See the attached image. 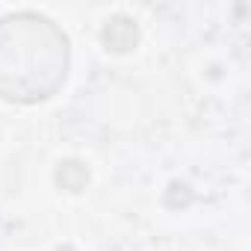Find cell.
<instances>
[{
  "instance_id": "cell-1",
  "label": "cell",
  "mask_w": 251,
  "mask_h": 251,
  "mask_svg": "<svg viewBox=\"0 0 251 251\" xmlns=\"http://www.w3.org/2000/svg\"><path fill=\"white\" fill-rule=\"evenodd\" d=\"M68 36L39 12L0 18V98L39 103L53 98L68 77Z\"/></svg>"
},
{
  "instance_id": "cell-2",
  "label": "cell",
  "mask_w": 251,
  "mask_h": 251,
  "mask_svg": "<svg viewBox=\"0 0 251 251\" xmlns=\"http://www.w3.org/2000/svg\"><path fill=\"white\" fill-rule=\"evenodd\" d=\"M100 42L109 53H130L136 50L139 45V24L130 18V15H124V12H115L106 18L103 30H100Z\"/></svg>"
},
{
  "instance_id": "cell-3",
  "label": "cell",
  "mask_w": 251,
  "mask_h": 251,
  "mask_svg": "<svg viewBox=\"0 0 251 251\" xmlns=\"http://www.w3.org/2000/svg\"><path fill=\"white\" fill-rule=\"evenodd\" d=\"M89 166L83 163V160H77V157H68V160H59L56 163V172H53V180H56V186L62 189V192H71V195H77V192H83L86 186H89Z\"/></svg>"
},
{
  "instance_id": "cell-4",
  "label": "cell",
  "mask_w": 251,
  "mask_h": 251,
  "mask_svg": "<svg viewBox=\"0 0 251 251\" xmlns=\"http://www.w3.org/2000/svg\"><path fill=\"white\" fill-rule=\"evenodd\" d=\"M163 201H166V207H172V210H183V207H189V204L195 201V192H192L189 183L172 180V183L166 186V192H163Z\"/></svg>"
},
{
  "instance_id": "cell-5",
  "label": "cell",
  "mask_w": 251,
  "mask_h": 251,
  "mask_svg": "<svg viewBox=\"0 0 251 251\" xmlns=\"http://www.w3.org/2000/svg\"><path fill=\"white\" fill-rule=\"evenodd\" d=\"M59 251H74V248H71V245H65V248H59Z\"/></svg>"
}]
</instances>
